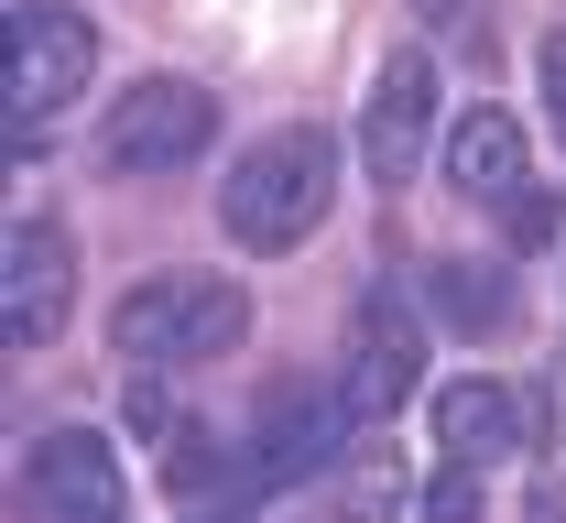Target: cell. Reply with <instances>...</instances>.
I'll return each mask as SVG.
<instances>
[{
  "label": "cell",
  "instance_id": "1",
  "mask_svg": "<svg viewBox=\"0 0 566 523\" xmlns=\"http://www.w3.org/2000/svg\"><path fill=\"white\" fill-rule=\"evenodd\" d=\"M327 197H338V143L316 121H283V132H262V143L229 164L218 219H229L240 251H294L305 229L327 219Z\"/></svg>",
  "mask_w": 566,
  "mask_h": 523
},
{
  "label": "cell",
  "instance_id": "2",
  "mask_svg": "<svg viewBox=\"0 0 566 523\" xmlns=\"http://www.w3.org/2000/svg\"><path fill=\"white\" fill-rule=\"evenodd\" d=\"M240 338H251V295H240L229 273H153V284H132L120 316H109V349H120L142 381L229 360Z\"/></svg>",
  "mask_w": 566,
  "mask_h": 523
},
{
  "label": "cell",
  "instance_id": "3",
  "mask_svg": "<svg viewBox=\"0 0 566 523\" xmlns=\"http://www.w3.org/2000/svg\"><path fill=\"white\" fill-rule=\"evenodd\" d=\"M98 76V33L87 11H55V0H22L0 22V98H11V132H44L66 98H87Z\"/></svg>",
  "mask_w": 566,
  "mask_h": 523
},
{
  "label": "cell",
  "instance_id": "4",
  "mask_svg": "<svg viewBox=\"0 0 566 523\" xmlns=\"http://www.w3.org/2000/svg\"><path fill=\"white\" fill-rule=\"evenodd\" d=\"M218 143V98L197 76H142L132 98L109 109V132H98V164L109 175H175V164H197Z\"/></svg>",
  "mask_w": 566,
  "mask_h": 523
},
{
  "label": "cell",
  "instance_id": "5",
  "mask_svg": "<svg viewBox=\"0 0 566 523\" xmlns=\"http://www.w3.org/2000/svg\"><path fill=\"white\" fill-rule=\"evenodd\" d=\"M415 393H424V327H415V305H392V284H381V295H359V316H349L338 404H349V426H392Z\"/></svg>",
  "mask_w": 566,
  "mask_h": 523
},
{
  "label": "cell",
  "instance_id": "6",
  "mask_svg": "<svg viewBox=\"0 0 566 523\" xmlns=\"http://www.w3.org/2000/svg\"><path fill=\"white\" fill-rule=\"evenodd\" d=\"M76 305V240L55 219H11L0 240V338L11 349H44Z\"/></svg>",
  "mask_w": 566,
  "mask_h": 523
},
{
  "label": "cell",
  "instance_id": "7",
  "mask_svg": "<svg viewBox=\"0 0 566 523\" xmlns=\"http://www.w3.org/2000/svg\"><path fill=\"white\" fill-rule=\"evenodd\" d=\"M424 132H436V55L403 44V55H381L370 109H359V164H370V186H415Z\"/></svg>",
  "mask_w": 566,
  "mask_h": 523
},
{
  "label": "cell",
  "instance_id": "8",
  "mask_svg": "<svg viewBox=\"0 0 566 523\" xmlns=\"http://www.w3.org/2000/svg\"><path fill=\"white\" fill-rule=\"evenodd\" d=\"M22 513L33 523H132V480H120V458L98 448L87 426H66L22 469Z\"/></svg>",
  "mask_w": 566,
  "mask_h": 523
},
{
  "label": "cell",
  "instance_id": "9",
  "mask_svg": "<svg viewBox=\"0 0 566 523\" xmlns=\"http://www.w3.org/2000/svg\"><path fill=\"white\" fill-rule=\"evenodd\" d=\"M447 186L469 197V208H523L534 186H523V132H512V109H458V132H447Z\"/></svg>",
  "mask_w": 566,
  "mask_h": 523
},
{
  "label": "cell",
  "instance_id": "10",
  "mask_svg": "<svg viewBox=\"0 0 566 523\" xmlns=\"http://www.w3.org/2000/svg\"><path fill=\"white\" fill-rule=\"evenodd\" d=\"M436 448L458 458V469H491V458H512V448H523V404H512L491 372L447 381V393H436Z\"/></svg>",
  "mask_w": 566,
  "mask_h": 523
},
{
  "label": "cell",
  "instance_id": "11",
  "mask_svg": "<svg viewBox=\"0 0 566 523\" xmlns=\"http://www.w3.org/2000/svg\"><path fill=\"white\" fill-rule=\"evenodd\" d=\"M338 426H349V404H338V393H327V404H294V393H283L273 415H262V437H251V458H240V480H262V491H273V480L327 469V458H338Z\"/></svg>",
  "mask_w": 566,
  "mask_h": 523
},
{
  "label": "cell",
  "instance_id": "12",
  "mask_svg": "<svg viewBox=\"0 0 566 523\" xmlns=\"http://www.w3.org/2000/svg\"><path fill=\"white\" fill-rule=\"evenodd\" d=\"M424 295L447 305L458 327H501V316H512V295H501V273H480V262H436V273H424Z\"/></svg>",
  "mask_w": 566,
  "mask_h": 523
},
{
  "label": "cell",
  "instance_id": "13",
  "mask_svg": "<svg viewBox=\"0 0 566 523\" xmlns=\"http://www.w3.org/2000/svg\"><path fill=\"white\" fill-rule=\"evenodd\" d=\"M229 469H240V458L218 448L208 426H186V437H164V480H175V491H208V480H229Z\"/></svg>",
  "mask_w": 566,
  "mask_h": 523
},
{
  "label": "cell",
  "instance_id": "14",
  "mask_svg": "<svg viewBox=\"0 0 566 523\" xmlns=\"http://www.w3.org/2000/svg\"><path fill=\"white\" fill-rule=\"evenodd\" d=\"M480 502H491V491H480V469H458V458L424 480V523H480Z\"/></svg>",
  "mask_w": 566,
  "mask_h": 523
},
{
  "label": "cell",
  "instance_id": "15",
  "mask_svg": "<svg viewBox=\"0 0 566 523\" xmlns=\"http://www.w3.org/2000/svg\"><path fill=\"white\" fill-rule=\"evenodd\" d=\"M534 87H545V121H556V143H566V33L534 44Z\"/></svg>",
  "mask_w": 566,
  "mask_h": 523
}]
</instances>
